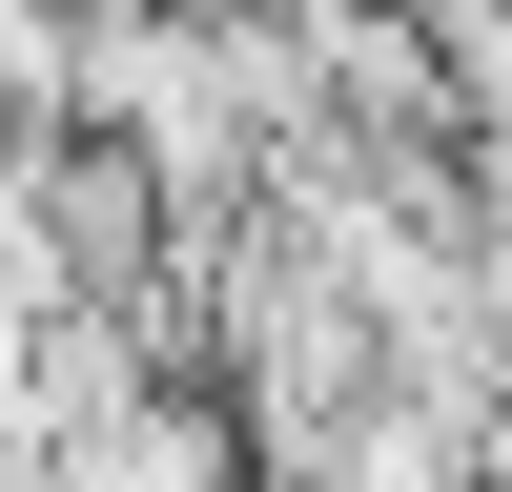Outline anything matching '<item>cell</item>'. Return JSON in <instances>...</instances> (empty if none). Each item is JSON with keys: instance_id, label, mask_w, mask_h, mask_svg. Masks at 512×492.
Listing matches in <instances>:
<instances>
[{"instance_id": "cell-3", "label": "cell", "mask_w": 512, "mask_h": 492, "mask_svg": "<svg viewBox=\"0 0 512 492\" xmlns=\"http://www.w3.org/2000/svg\"><path fill=\"white\" fill-rule=\"evenodd\" d=\"M164 21H267V0H164Z\"/></svg>"}, {"instance_id": "cell-2", "label": "cell", "mask_w": 512, "mask_h": 492, "mask_svg": "<svg viewBox=\"0 0 512 492\" xmlns=\"http://www.w3.org/2000/svg\"><path fill=\"white\" fill-rule=\"evenodd\" d=\"M62 82H82V21L62 0H0V164L62 144Z\"/></svg>"}, {"instance_id": "cell-1", "label": "cell", "mask_w": 512, "mask_h": 492, "mask_svg": "<svg viewBox=\"0 0 512 492\" xmlns=\"http://www.w3.org/2000/svg\"><path fill=\"white\" fill-rule=\"evenodd\" d=\"M451 472H472V451H451L431 410H390V390H369L349 431H287V451H246V492H451Z\"/></svg>"}]
</instances>
